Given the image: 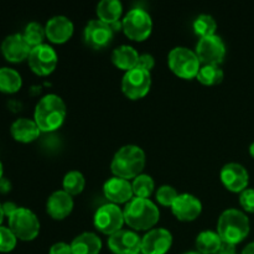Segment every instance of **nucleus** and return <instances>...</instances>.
I'll list each match as a JSON object with an SVG mask.
<instances>
[{"label":"nucleus","instance_id":"nucleus-18","mask_svg":"<svg viewBox=\"0 0 254 254\" xmlns=\"http://www.w3.org/2000/svg\"><path fill=\"white\" fill-rule=\"evenodd\" d=\"M73 22L64 15H56L45 26L46 37L54 44H64L73 35Z\"/></svg>","mask_w":254,"mask_h":254},{"label":"nucleus","instance_id":"nucleus-44","mask_svg":"<svg viewBox=\"0 0 254 254\" xmlns=\"http://www.w3.org/2000/svg\"><path fill=\"white\" fill-rule=\"evenodd\" d=\"M185 254H201V253H198V252H188V253H185Z\"/></svg>","mask_w":254,"mask_h":254},{"label":"nucleus","instance_id":"nucleus-14","mask_svg":"<svg viewBox=\"0 0 254 254\" xmlns=\"http://www.w3.org/2000/svg\"><path fill=\"white\" fill-rule=\"evenodd\" d=\"M221 181L227 190L241 193L247 189L250 175L241 164L228 163L221 170Z\"/></svg>","mask_w":254,"mask_h":254},{"label":"nucleus","instance_id":"nucleus-29","mask_svg":"<svg viewBox=\"0 0 254 254\" xmlns=\"http://www.w3.org/2000/svg\"><path fill=\"white\" fill-rule=\"evenodd\" d=\"M131 188H133V193L135 195V197L149 198L153 193L155 184H154L151 176L146 175V174H140L134 179Z\"/></svg>","mask_w":254,"mask_h":254},{"label":"nucleus","instance_id":"nucleus-34","mask_svg":"<svg viewBox=\"0 0 254 254\" xmlns=\"http://www.w3.org/2000/svg\"><path fill=\"white\" fill-rule=\"evenodd\" d=\"M240 203L245 211L254 213V189H246L241 192Z\"/></svg>","mask_w":254,"mask_h":254},{"label":"nucleus","instance_id":"nucleus-27","mask_svg":"<svg viewBox=\"0 0 254 254\" xmlns=\"http://www.w3.org/2000/svg\"><path fill=\"white\" fill-rule=\"evenodd\" d=\"M197 79L205 86H216L223 79V71L218 64H203L197 73Z\"/></svg>","mask_w":254,"mask_h":254},{"label":"nucleus","instance_id":"nucleus-38","mask_svg":"<svg viewBox=\"0 0 254 254\" xmlns=\"http://www.w3.org/2000/svg\"><path fill=\"white\" fill-rule=\"evenodd\" d=\"M11 190V183L7 179L2 178L0 180V193H7Z\"/></svg>","mask_w":254,"mask_h":254},{"label":"nucleus","instance_id":"nucleus-32","mask_svg":"<svg viewBox=\"0 0 254 254\" xmlns=\"http://www.w3.org/2000/svg\"><path fill=\"white\" fill-rule=\"evenodd\" d=\"M17 238L9 227L0 226V253L11 252L16 247Z\"/></svg>","mask_w":254,"mask_h":254},{"label":"nucleus","instance_id":"nucleus-45","mask_svg":"<svg viewBox=\"0 0 254 254\" xmlns=\"http://www.w3.org/2000/svg\"><path fill=\"white\" fill-rule=\"evenodd\" d=\"M136 254H143V253H141V252H139V253H136Z\"/></svg>","mask_w":254,"mask_h":254},{"label":"nucleus","instance_id":"nucleus-35","mask_svg":"<svg viewBox=\"0 0 254 254\" xmlns=\"http://www.w3.org/2000/svg\"><path fill=\"white\" fill-rule=\"evenodd\" d=\"M154 66H155V60H154V57L151 56V55L143 54L139 56L138 67H140V68H144V69H146V71L150 72V69H153Z\"/></svg>","mask_w":254,"mask_h":254},{"label":"nucleus","instance_id":"nucleus-21","mask_svg":"<svg viewBox=\"0 0 254 254\" xmlns=\"http://www.w3.org/2000/svg\"><path fill=\"white\" fill-rule=\"evenodd\" d=\"M12 138L19 143H31L36 140L40 136V128L37 127L36 122L29 118H19L11 124L10 128Z\"/></svg>","mask_w":254,"mask_h":254},{"label":"nucleus","instance_id":"nucleus-26","mask_svg":"<svg viewBox=\"0 0 254 254\" xmlns=\"http://www.w3.org/2000/svg\"><path fill=\"white\" fill-rule=\"evenodd\" d=\"M22 86V78L19 72L10 67L0 68V92L16 93Z\"/></svg>","mask_w":254,"mask_h":254},{"label":"nucleus","instance_id":"nucleus-39","mask_svg":"<svg viewBox=\"0 0 254 254\" xmlns=\"http://www.w3.org/2000/svg\"><path fill=\"white\" fill-rule=\"evenodd\" d=\"M216 254H236V250L235 246L228 245V243H223L222 247H221L220 252Z\"/></svg>","mask_w":254,"mask_h":254},{"label":"nucleus","instance_id":"nucleus-11","mask_svg":"<svg viewBox=\"0 0 254 254\" xmlns=\"http://www.w3.org/2000/svg\"><path fill=\"white\" fill-rule=\"evenodd\" d=\"M196 55L201 64H220L225 59L226 46L222 39L217 35L201 37L196 45Z\"/></svg>","mask_w":254,"mask_h":254},{"label":"nucleus","instance_id":"nucleus-4","mask_svg":"<svg viewBox=\"0 0 254 254\" xmlns=\"http://www.w3.org/2000/svg\"><path fill=\"white\" fill-rule=\"evenodd\" d=\"M250 220L245 212L236 208L223 211L218 218L217 233L223 243L236 246L250 235Z\"/></svg>","mask_w":254,"mask_h":254},{"label":"nucleus","instance_id":"nucleus-16","mask_svg":"<svg viewBox=\"0 0 254 254\" xmlns=\"http://www.w3.org/2000/svg\"><path fill=\"white\" fill-rule=\"evenodd\" d=\"M171 211L178 220L184 222L195 221L202 211V203L196 196L181 193L171 206Z\"/></svg>","mask_w":254,"mask_h":254},{"label":"nucleus","instance_id":"nucleus-5","mask_svg":"<svg viewBox=\"0 0 254 254\" xmlns=\"http://www.w3.org/2000/svg\"><path fill=\"white\" fill-rule=\"evenodd\" d=\"M169 67L178 77L184 79H191L197 77L201 68V62L196 52L184 46L173 49L168 57Z\"/></svg>","mask_w":254,"mask_h":254},{"label":"nucleus","instance_id":"nucleus-15","mask_svg":"<svg viewBox=\"0 0 254 254\" xmlns=\"http://www.w3.org/2000/svg\"><path fill=\"white\" fill-rule=\"evenodd\" d=\"M108 247L114 254H136L141 250V238L133 231L121 230L109 236Z\"/></svg>","mask_w":254,"mask_h":254},{"label":"nucleus","instance_id":"nucleus-9","mask_svg":"<svg viewBox=\"0 0 254 254\" xmlns=\"http://www.w3.org/2000/svg\"><path fill=\"white\" fill-rule=\"evenodd\" d=\"M124 221L123 211L116 203H107L101 206L94 215V226L103 235H114L122 230Z\"/></svg>","mask_w":254,"mask_h":254},{"label":"nucleus","instance_id":"nucleus-42","mask_svg":"<svg viewBox=\"0 0 254 254\" xmlns=\"http://www.w3.org/2000/svg\"><path fill=\"white\" fill-rule=\"evenodd\" d=\"M250 154H251V156H252V158H254V141L252 144H251V146H250Z\"/></svg>","mask_w":254,"mask_h":254},{"label":"nucleus","instance_id":"nucleus-13","mask_svg":"<svg viewBox=\"0 0 254 254\" xmlns=\"http://www.w3.org/2000/svg\"><path fill=\"white\" fill-rule=\"evenodd\" d=\"M173 245V235L165 228H154L141 238L143 254H165Z\"/></svg>","mask_w":254,"mask_h":254},{"label":"nucleus","instance_id":"nucleus-2","mask_svg":"<svg viewBox=\"0 0 254 254\" xmlns=\"http://www.w3.org/2000/svg\"><path fill=\"white\" fill-rule=\"evenodd\" d=\"M66 104L57 94H47L36 104L34 121L41 131H54L64 124Z\"/></svg>","mask_w":254,"mask_h":254},{"label":"nucleus","instance_id":"nucleus-36","mask_svg":"<svg viewBox=\"0 0 254 254\" xmlns=\"http://www.w3.org/2000/svg\"><path fill=\"white\" fill-rule=\"evenodd\" d=\"M49 254H72L71 245L64 242H57L50 248Z\"/></svg>","mask_w":254,"mask_h":254},{"label":"nucleus","instance_id":"nucleus-12","mask_svg":"<svg viewBox=\"0 0 254 254\" xmlns=\"http://www.w3.org/2000/svg\"><path fill=\"white\" fill-rule=\"evenodd\" d=\"M113 32L111 25L101 20H91L84 27L83 39L87 46L93 50H101L111 44L113 40Z\"/></svg>","mask_w":254,"mask_h":254},{"label":"nucleus","instance_id":"nucleus-23","mask_svg":"<svg viewBox=\"0 0 254 254\" xmlns=\"http://www.w3.org/2000/svg\"><path fill=\"white\" fill-rule=\"evenodd\" d=\"M139 56L140 55L138 54V51L133 46L122 45V46L117 47L113 51V54H112V62L118 68L124 69L127 72L138 66Z\"/></svg>","mask_w":254,"mask_h":254},{"label":"nucleus","instance_id":"nucleus-33","mask_svg":"<svg viewBox=\"0 0 254 254\" xmlns=\"http://www.w3.org/2000/svg\"><path fill=\"white\" fill-rule=\"evenodd\" d=\"M179 193L173 186L169 185H163L158 189L156 191V200L160 205L163 206H173V203L175 202V200L178 198Z\"/></svg>","mask_w":254,"mask_h":254},{"label":"nucleus","instance_id":"nucleus-30","mask_svg":"<svg viewBox=\"0 0 254 254\" xmlns=\"http://www.w3.org/2000/svg\"><path fill=\"white\" fill-rule=\"evenodd\" d=\"M217 30V22L211 15H198L193 21V31L200 37H207L215 35Z\"/></svg>","mask_w":254,"mask_h":254},{"label":"nucleus","instance_id":"nucleus-31","mask_svg":"<svg viewBox=\"0 0 254 254\" xmlns=\"http://www.w3.org/2000/svg\"><path fill=\"white\" fill-rule=\"evenodd\" d=\"M22 36L26 40L27 44L30 45V47L34 49L39 45H42V41L46 37V31H45V27L41 24L34 21L26 25Z\"/></svg>","mask_w":254,"mask_h":254},{"label":"nucleus","instance_id":"nucleus-25","mask_svg":"<svg viewBox=\"0 0 254 254\" xmlns=\"http://www.w3.org/2000/svg\"><path fill=\"white\" fill-rule=\"evenodd\" d=\"M223 242L217 232L203 231L196 238L197 252L201 254H216L220 252Z\"/></svg>","mask_w":254,"mask_h":254},{"label":"nucleus","instance_id":"nucleus-17","mask_svg":"<svg viewBox=\"0 0 254 254\" xmlns=\"http://www.w3.org/2000/svg\"><path fill=\"white\" fill-rule=\"evenodd\" d=\"M31 47L24 39L22 34H12L4 39L1 44V54L9 62H22L29 59Z\"/></svg>","mask_w":254,"mask_h":254},{"label":"nucleus","instance_id":"nucleus-28","mask_svg":"<svg viewBox=\"0 0 254 254\" xmlns=\"http://www.w3.org/2000/svg\"><path fill=\"white\" fill-rule=\"evenodd\" d=\"M62 185H64V191H66L68 195H78L83 191L84 186H86V179L79 171H69L64 175Z\"/></svg>","mask_w":254,"mask_h":254},{"label":"nucleus","instance_id":"nucleus-8","mask_svg":"<svg viewBox=\"0 0 254 254\" xmlns=\"http://www.w3.org/2000/svg\"><path fill=\"white\" fill-rule=\"evenodd\" d=\"M151 87V74L146 69L134 67L124 73L122 79V91L129 99H140L148 94Z\"/></svg>","mask_w":254,"mask_h":254},{"label":"nucleus","instance_id":"nucleus-41","mask_svg":"<svg viewBox=\"0 0 254 254\" xmlns=\"http://www.w3.org/2000/svg\"><path fill=\"white\" fill-rule=\"evenodd\" d=\"M4 211H2V203H0V226H1L2 220H4Z\"/></svg>","mask_w":254,"mask_h":254},{"label":"nucleus","instance_id":"nucleus-37","mask_svg":"<svg viewBox=\"0 0 254 254\" xmlns=\"http://www.w3.org/2000/svg\"><path fill=\"white\" fill-rule=\"evenodd\" d=\"M17 208H19V207H17V206L15 205L14 202H10V201H9V202L2 203V211H4V215L6 216L7 218H9L10 216H11L12 213H14L15 211L17 210Z\"/></svg>","mask_w":254,"mask_h":254},{"label":"nucleus","instance_id":"nucleus-6","mask_svg":"<svg viewBox=\"0 0 254 254\" xmlns=\"http://www.w3.org/2000/svg\"><path fill=\"white\" fill-rule=\"evenodd\" d=\"M123 31L128 39L133 41H144L148 39L153 30V21L148 11L140 7L129 10L124 16Z\"/></svg>","mask_w":254,"mask_h":254},{"label":"nucleus","instance_id":"nucleus-43","mask_svg":"<svg viewBox=\"0 0 254 254\" xmlns=\"http://www.w3.org/2000/svg\"><path fill=\"white\" fill-rule=\"evenodd\" d=\"M2 174H4V168H2V164L1 161H0V180L2 179Z\"/></svg>","mask_w":254,"mask_h":254},{"label":"nucleus","instance_id":"nucleus-10","mask_svg":"<svg viewBox=\"0 0 254 254\" xmlns=\"http://www.w3.org/2000/svg\"><path fill=\"white\" fill-rule=\"evenodd\" d=\"M27 61L34 73L39 76H49L56 68L59 57L54 47L42 44L31 49Z\"/></svg>","mask_w":254,"mask_h":254},{"label":"nucleus","instance_id":"nucleus-22","mask_svg":"<svg viewBox=\"0 0 254 254\" xmlns=\"http://www.w3.org/2000/svg\"><path fill=\"white\" fill-rule=\"evenodd\" d=\"M71 250L72 254H99L102 250V241L96 233H81L72 241Z\"/></svg>","mask_w":254,"mask_h":254},{"label":"nucleus","instance_id":"nucleus-24","mask_svg":"<svg viewBox=\"0 0 254 254\" xmlns=\"http://www.w3.org/2000/svg\"><path fill=\"white\" fill-rule=\"evenodd\" d=\"M122 12H123V5L119 0H102L97 5V15L99 20L108 25L118 22Z\"/></svg>","mask_w":254,"mask_h":254},{"label":"nucleus","instance_id":"nucleus-3","mask_svg":"<svg viewBox=\"0 0 254 254\" xmlns=\"http://www.w3.org/2000/svg\"><path fill=\"white\" fill-rule=\"evenodd\" d=\"M145 166V153L138 145H124L114 154L111 169L114 176L121 179H135Z\"/></svg>","mask_w":254,"mask_h":254},{"label":"nucleus","instance_id":"nucleus-1","mask_svg":"<svg viewBox=\"0 0 254 254\" xmlns=\"http://www.w3.org/2000/svg\"><path fill=\"white\" fill-rule=\"evenodd\" d=\"M124 221L135 231H146L158 223L160 212L155 203L149 198L134 197L123 210Z\"/></svg>","mask_w":254,"mask_h":254},{"label":"nucleus","instance_id":"nucleus-20","mask_svg":"<svg viewBox=\"0 0 254 254\" xmlns=\"http://www.w3.org/2000/svg\"><path fill=\"white\" fill-rule=\"evenodd\" d=\"M46 210L54 220H64L73 210L72 196L64 190L55 191L47 200Z\"/></svg>","mask_w":254,"mask_h":254},{"label":"nucleus","instance_id":"nucleus-19","mask_svg":"<svg viewBox=\"0 0 254 254\" xmlns=\"http://www.w3.org/2000/svg\"><path fill=\"white\" fill-rule=\"evenodd\" d=\"M104 196L111 201L112 203H128L129 201L133 198V188L129 180L121 178H114L109 179L104 183L103 186Z\"/></svg>","mask_w":254,"mask_h":254},{"label":"nucleus","instance_id":"nucleus-40","mask_svg":"<svg viewBox=\"0 0 254 254\" xmlns=\"http://www.w3.org/2000/svg\"><path fill=\"white\" fill-rule=\"evenodd\" d=\"M242 254H254V242H251L250 245L246 246Z\"/></svg>","mask_w":254,"mask_h":254},{"label":"nucleus","instance_id":"nucleus-7","mask_svg":"<svg viewBox=\"0 0 254 254\" xmlns=\"http://www.w3.org/2000/svg\"><path fill=\"white\" fill-rule=\"evenodd\" d=\"M9 228L17 240L32 241L40 232L39 218L29 208L19 207L9 217Z\"/></svg>","mask_w":254,"mask_h":254}]
</instances>
